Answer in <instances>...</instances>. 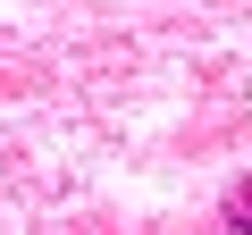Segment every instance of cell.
Here are the masks:
<instances>
[{
	"instance_id": "1",
	"label": "cell",
	"mask_w": 252,
	"mask_h": 235,
	"mask_svg": "<svg viewBox=\"0 0 252 235\" xmlns=\"http://www.w3.org/2000/svg\"><path fill=\"white\" fill-rule=\"evenodd\" d=\"M219 218H227V235H252V176H244V185H227Z\"/></svg>"
}]
</instances>
